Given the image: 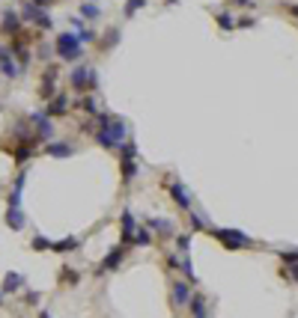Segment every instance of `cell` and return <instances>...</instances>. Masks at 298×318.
<instances>
[{
  "instance_id": "obj_38",
  "label": "cell",
  "mask_w": 298,
  "mask_h": 318,
  "mask_svg": "<svg viewBox=\"0 0 298 318\" xmlns=\"http://www.w3.org/2000/svg\"><path fill=\"white\" fill-rule=\"evenodd\" d=\"M254 24H257L254 18H242V21H235V27H254Z\"/></svg>"
},
{
  "instance_id": "obj_43",
  "label": "cell",
  "mask_w": 298,
  "mask_h": 318,
  "mask_svg": "<svg viewBox=\"0 0 298 318\" xmlns=\"http://www.w3.org/2000/svg\"><path fill=\"white\" fill-rule=\"evenodd\" d=\"M0 303H3V294H0Z\"/></svg>"
},
{
  "instance_id": "obj_37",
  "label": "cell",
  "mask_w": 298,
  "mask_h": 318,
  "mask_svg": "<svg viewBox=\"0 0 298 318\" xmlns=\"http://www.w3.org/2000/svg\"><path fill=\"white\" fill-rule=\"evenodd\" d=\"M63 271H66V274H63V280H66V283H78V274H72L69 268H63Z\"/></svg>"
},
{
  "instance_id": "obj_23",
  "label": "cell",
  "mask_w": 298,
  "mask_h": 318,
  "mask_svg": "<svg viewBox=\"0 0 298 318\" xmlns=\"http://www.w3.org/2000/svg\"><path fill=\"white\" fill-rule=\"evenodd\" d=\"M69 250H78V238H63L54 244V253H69Z\"/></svg>"
},
{
  "instance_id": "obj_5",
  "label": "cell",
  "mask_w": 298,
  "mask_h": 318,
  "mask_svg": "<svg viewBox=\"0 0 298 318\" xmlns=\"http://www.w3.org/2000/svg\"><path fill=\"white\" fill-rule=\"evenodd\" d=\"M69 84H72V90H87V87H99V74H96V68H87V65H78L75 71H72V77H69Z\"/></svg>"
},
{
  "instance_id": "obj_39",
  "label": "cell",
  "mask_w": 298,
  "mask_h": 318,
  "mask_svg": "<svg viewBox=\"0 0 298 318\" xmlns=\"http://www.w3.org/2000/svg\"><path fill=\"white\" fill-rule=\"evenodd\" d=\"M36 6H48V3H51V0H33Z\"/></svg>"
},
{
  "instance_id": "obj_13",
  "label": "cell",
  "mask_w": 298,
  "mask_h": 318,
  "mask_svg": "<svg viewBox=\"0 0 298 318\" xmlns=\"http://www.w3.org/2000/svg\"><path fill=\"white\" fill-rule=\"evenodd\" d=\"M120 226H123V241H126V244H132L134 232H137V223H134V214L129 211V208L123 211V223H120Z\"/></svg>"
},
{
  "instance_id": "obj_25",
  "label": "cell",
  "mask_w": 298,
  "mask_h": 318,
  "mask_svg": "<svg viewBox=\"0 0 298 318\" xmlns=\"http://www.w3.org/2000/svg\"><path fill=\"white\" fill-rule=\"evenodd\" d=\"M120 158L123 161H134L137 158V146H134V143H123V146H120Z\"/></svg>"
},
{
  "instance_id": "obj_21",
  "label": "cell",
  "mask_w": 298,
  "mask_h": 318,
  "mask_svg": "<svg viewBox=\"0 0 298 318\" xmlns=\"http://www.w3.org/2000/svg\"><path fill=\"white\" fill-rule=\"evenodd\" d=\"M191 312H194V318H206V297L203 294H191Z\"/></svg>"
},
{
  "instance_id": "obj_28",
  "label": "cell",
  "mask_w": 298,
  "mask_h": 318,
  "mask_svg": "<svg viewBox=\"0 0 298 318\" xmlns=\"http://www.w3.org/2000/svg\"><path fill=\"white\" fill-rule=\"evenodd\" d=\"M179 268H182V274H185V277H188L191 283L197 280V277H194V265H191V259H188V256H182V262H179Z\"/></svg>"
},
{
  "instance_id": "obj_24",
  "label": "cell",
  "mask_w": 298,
  "mask_h": 318,
  "mask_svg": "<svg viewBox=\"0 0 298 318\" xmlns=\"http://www.w3.org/2000/svg\"><path fill=\"white\" fill-rule=\"evenodd\" d=\"M280 277H283V280H289V283H298V262H289V265H283Z\"/></svg>"
},
{
  "instance_id": "obj_36",
  "label": "cell",
  "mask_w": 298,
  "mask_h": 318,
  "mask_svg": "<svg viewBox=\"0 0 298 318\" xmlns=\"http://www.w3.org/2000/svg\"><path fill=\"white\" fill-rule=\"evenodd\" d=\"M9 208H21V191H15V188L9 193Z\"/></svg>"
},
{
  "instance_id": "obj_16",
  "label": "cell",
  "mask_w": 298,
  "mask_h": 318,
  "mask_svg": "<svg viewBox=\"0 0 298 318\" xmlns=\"http://www.w3.org/2000/svg\"><path fill=\"white\" fill-rule=\"evenodd\" d=\"M12 54H15V60L21 63V68H27V65H30V60H33V57H30V51L21 45V39H18V36H15V42H12Z\"/></svg>"
},
{
  "instance_id": "obj_30",
  "label": "cell",
  "mask_w": 298,
  "mask_h": 318,
  "mask_svg": "<svg viewBox=\"0 0 298 318\" xmlns=\"http://www.w3.org/2000/svg\"><path fill=\"white\" fill-rule=\"evenodd\" d=\"M188 223H191V232H200V229H206L203 217H200V214H194V211H188Z\"/></svg>"
},
{
  "instance_id": "obj_44",
  "label": "cell",
  "mask_w": 298,
  "mask_h": 318,
  "mask_svg": "<svg viewBox=\"0 0 298 318\" xmlns=\"http://www.w3.org/2000/svg\"><path fill=\"white\" fill-rule=\"evenodd\" d=\"M90 3H96V0H90Z\"/></svg>"
},
{
  "instance_id": "obj_7",
  "label": "cell",
  "mask_w": 298,
  "mask_h": 318,
  "mask_svg": "<svg viewBox=\"0 0 298 318\" xmlns=\"http://www.w3.org/2000/svg\"><path fill=\"white\" fill-rule=\"evenodd\" d=\"M21 12H15V9H6L3 15H0V30L9 33V36H18L21 33Z\"/></svg>"
},
{
  "instance_id": "obj_6",
  "label": "cell",
  "mask_w": 298,
  "mask_h": 318,
  "mask_svg": "<svg viewBox=\"0 0 298 318\" xmlns=\"http://www.w3.org/2000/svg\"><path fill=\"white\" fill-rule=\"evenodd\" d=\"M164 185H167V191H170V196L176 199V205L185 208V211H191V193H188V188L182 182H167V179H164Z\"/></svg>"
},
{
  "instance_id": "obj_19",
  "label": "cell",
  "mask_w": 298,
  "mask_h": 318,
  "mask_svg": "<svg viewBox=\"0 0 298 318\" xmlns=\"http://www.w3.org/2000/svg\"><path fill=\"white\" fill-rule=\"evenodd\" d=\"M45 152H48L51 158H69L75 149H72L69 143H48V146H45Z\"/></svg>"
},
{
  "instance_id": "obj_11",
  "label": "cell",
  "mask_w": 298,
  "mask_h": 318,
  "mask_svg": "<svg viewBox=\"0 0 298 318\" xmlns=\"http://www.w3.org/2000/svg\"><path fill=\"white\" fill-rule=\"evenodd\" d=\"M54 90H57V68H45L42 74V98H54Z\"/></svg>"
},
{
  "instance_id": "obj_18",
  "label": "cell",
  "mask_w": 298,
  "mask_h": 318,
  "mask_svg": "<svg viewBox=\"0 0 298 318\" xmlns=\"http://www.w3.org/2000/svg\"><path fill=\"white\" fill-rule=\"evenodd\" d=\"M6 223H9V229H24V226H27V217H24L21 208H9V211H6Z\"/></svg>"
},
{
  "instance_id": "obj_9",
  "label": "cell",
  "mask_w": 298,
  "mask_h": 318,
  "mask_svg": "<svg viewBox=\"0 0 298 318\" xmlns=\"http://www.w3.org/2000/svg\"><path fill=\"white\" fill-rule=\"evenodd\" d=\"M30 122L36 125V134H39L42 140L51 143V134H54V122H51V116H48V113H33Z\"/></svg>"
},
{
  "instance_id": "obj_15",
  "label": "cell",
  "mask_w": 298,
  "mask_h": 318,
  "mask_svg": "<svg viewBox=\"0 0 298 318\" xmlns=\"http://www.w3.org/2000/svg\"><path fill=\"white\" fill-rule=\"evenodd\" d=\"M146 226H149L152 232H161V235H176L173 220H164V217H152V220H146Z\"/></svg>"
},
{
  "instance_id": "obj_3",
  "label": "cell",
  "mask_w": 298,
  "mask_h": 318,
  "mask_svg": "<svg viewBox=\"0 0 298 318\" xmlns=\"http://www.w3.org/2000/svg\"><path fill=\"white\" fill-rule=\"evenodd\" d=\"M209 235L218 238L227 250H245V247H251V238L245 232H239V229H209Z\"/></svg>"
},
{
  "instance_id": "obj_4",
  "label": "cell",
  "mask_w": 298,
  "mask_h": 318,
  "mask_svg": "<svg viewBox=\"0 0 298 318\" xmlns=\"http://www.w3.org/2000/svg\"><path fill=\"white\" fill-rule=\"evenodd\" d=\"M21 21H27V24H36L39 30H51V27H54L51 15H48L42 6H36L33 0H27V3L21 6Z\"/></svg>"
},
{
  "instance_id": "obj_1",
  "label": "cell",
  "mask_w": 298,
  "mask_h": 318,
  "mask_svg": "<svg viewBox=\"0 0 298 318\" xmlns=\"http://www.w3.org/2000/svg\"><path fill=\"white\" fill-rule=\"evenodd\" d=\"M96 143L104 149H120L126 143V122L123 119H110L104 128L96 131Z\"/></svg>"
},
{
  "instance_id": "obj_40",
  "label": "cell",
  "mask_w": 298,
  "mask_h": 318,
  "mask_svg": "<svg viewBox=\"0 0 298 318\" xmlns=\"http://www.w3.org/2000/svg\"><path fill=\"white\" fill-rule=\"evenodd\" d=\"M289 12H292V15L298 18V6H289Z\"/></svg>"
},
{
  "instance_id": "obj_31",
  "label": "cell",
  "mask_w": 298,
  "mask_h": 318,
  "mask_svg": "<svg viewBox=\"0 0 298 318\" xmlns=\"http://www.w3.org/2000/svg\"><path fill=\"white\" fill-rule=\"evenodd\" d=\"M218 24H221L224 30H232V27H235V21H232L230 12H218Z\"/></svg>"
},
{
  "instance_id": "obj_14",
  "label": "cell",
  "mask_w": 298,
  "mask_h": 318,
  "mask_svg": "<svg viewBox=\"0 0 298 318\" xmlns=\"http://www.w3.org/2000/svg\"><path fill=\"white\" fill-rule=\"evenodd\" d=\"M185 303H191V288H188V283H176L173 286V306H185Z\"/></svg>"
},
{
  "instance_id": "obj_29",
  "label": "cell",
  "mask_w": 298,
  "mask_h": 318,
  "mask_svg": "<svg viewBox=\"0 0 298 318\" xmlns=\"http://www.w3.org/2000/svg\"><path fill=\"white\" fill-rule=\"evenodd\" d=\"M146 6V0H126V18H132L137 9H143Z\"/></svg>"
},
{
  "instance_id": "obj_34",
  "label": "cell",
  "mask_w": 298,
  "mask_h": 318,
  "mask_svg": "<svg viewBox=\"0 0 298 318\" xmlns=\"http://www.w3.org/2000/svg\"><path fill=\"white\" fill-rule=\"evenodd\" d=\"M116 42H120V30H107V36H104V42H101V45H104V48H113Z\"/></svg>"
},
{
  "instance_id": "obj_12",
  "label": "cell",
  "mask_w": 298,
  "mask_h": 318,
  "mask_svg": "<svg viewBox=\"0 0 298 318\" xmlns=\"http://www.w3.org/2000/svg\"><path fill=\"white\" fill-rule=\"evenodd\" d=\"M45 113H48V116H63V113H69V98L66 96H54L51 101H48Z\"/></svg>"
},
{
  "instance_id": "obj_42",
  "label": "cell",
  "mask_w": 298,
  "mask_h": 318,
  "mask_svg": "<svg viewBox=\"0 0 298 318\" xmlns=\"http://www.w3.org/2000/svg\"><path fill=\"white\" fill-rule=\"evenodd\" d=\"M239 3H245V6H251V0H239Z\"/></svg>"
},
{
  "instance_id": "obj_26",
  "label": "cell",
  "mask_w": 298,
  "mask_h": 318,
  "mask_svg": "<svg viewBox=\"0 0 298 318\" xmlns=\"http://www.w3.org/2000/svg\"><path fill=\"white\" fill-rule=\"evenodd\" d=\"M134 176H137V167H134V161H123V182L129 185Z\"/></svg>"
},
{
  "instance_id": "obj_8",
  "label": "cell",
  "mask_w": 298,
  "mask_h": 318,
  "mask_svg": "<svg viewBox=\"0 0 298 318\" xmlns=\"http://www.w3.org/2000/svg\"><path fill=\"white\" fill-rule=\"evenodd\" d=\"M123 259H126V247H113L110 253L104 256V262L99 265V271H96V274H110V271H116V268L123 265Z\"/></svg>"
},
{
  "instance_id": "obj_27",
  "label": "cell",
  "mask_w": 298,
  "mask_h": 318,
  "mask_svg": "<svg viewBox=\"0 0 298 318\" xmlns=\"http://www.w3.org/2000/svg\"><path fill=\"white\" fill-rule=\"evenodd\" d=\"M99 15H101V9L96 3H84L81 6V18H99Z\"/></svg>"
},
{
  "instance_id": "obj_20",
  "label": "cell",
  "mask_w": 298,
  "mask_h": 318,
  "mask_svg": "<svg viewBox=\"0 0 298 318\" xmlns=\"http://www.w3.org/2000/svg\"><path fill=\"white\" fill-rule=\"evenodd\" d=\"M132 244H137V247H149V244H152V229H149V226H137Z\"/></svg>"
},
{
  "instance_id": "obj_33",
  "label": "cell",
  "mask_w": 298,
  "mask_h": 318,
  "mask_svg": "<svg viewBox=\"0 0 298 318\" xmlns=\"http://www.w3.org/2000/svg\"><path fill=\"white\" fill-rule=\"evenodd\" d=\"M176 247H179V253H188L191 250V235H179L176 238Z\"/></svg>"
},
{
  "instance_id": "obj_41",
  "label": "cell",
  "mask_w": 298,
  "mask_h": 318,
  "mask_svg": "<svg viewBox=\"0 0 298 318\" xmlns=\"http://www.w3.org/2000/svg\"><path fill=\"white\" fill-rule=\"evenodd\" d=\"M39 318H51V312H39Z\"/></svg>"
},
{
  "instance_id": "obj_32",
  "label": "cell",
  "mask_w": 298,
  "mask_h": 318,
  "mask_svg": "<svg viewBox=\"0 0 298 318\" xmlns=\"http://www.w3.org/2000/svg\"><path fill=\"white\" fill-rule=\"evenodd\" d=\"M33 250H54V244H51L48 238H42V235H36V238H33Z\"/></svg>"
},
{
  "instance_id": "obj_35",
  "label": "cell",
  "mask_w": 298,
  "mask_h": 318,
  "mask_svg": "<svg viewBox=\"0 0 298 318\" xmlns=\"http://www.w3.org/2000/svg\"><path fill=\"white\" fill-rule=\"evenodd\" d=\"M78 39H81V45H90V42H96V33L84 27V30H78Z\"/></svg>"
},
{
  "instance_id": "obj_22",
  "label": "cell",
  "mask_w": 298,
  "mask_h": 318,
  "mask_svg": "<svg viewBox=\"0 0 298 318\" xmlns=\"http://www.w3.org/2000/svg\"><path fill=\"white\" fill-rule=\"evenodd\" d=\"M72 107H84V110H87L90 116H99V113H101L99 104H96V98H93V96H84L81 101H78V104H72Z\"/></svg>"
},
{
  "instance_id": "obj_2",
  "label": "cell",
  "mask_w": 298,
  "mask_h": 318,
  "mask_svg": "<svg viewBox=\"0 0 298 318\" xmlns=\"http://www.w3.org/2000/svg\"><path fill=\"white\" fill-rule=\"evenodd\" d=\"M54 45H57L60 60H66V63H78V60L84 57V45H81L78 33H60Z\"/></svg>"
},
{
  "instance_id": "obj_17",
  "label": "cell",
  "mask_w": 298,
  "mask_h": 318,
  "mask_svg": "<svg viewBox=\"0 0 298 318\" xmlns=\"http://www.w3.org/2000/svg\"><path fill=\"white\" fill-rule=\"evenodd\" d=\"M21 286H24V277H21V274H15V271H9V274H6V280H3V294H12V291H18Z\"/></svg>"
},
{
  "instance_id": "obj_10",
  "label": "cell",
  "mask_w": 298,
  "mask_h": 318,
  "mask_svg": "<svg viewBox=\"0 0 298 318\" xmlns=\"http://www.w3.org/2000/svg\"><path fill=\"white\" fill-rule=\"evenodd\" d=\"M0 71L6 77H18L24 71L21 65H12V48H0Z\"/></svg>"
}]
</instances>
